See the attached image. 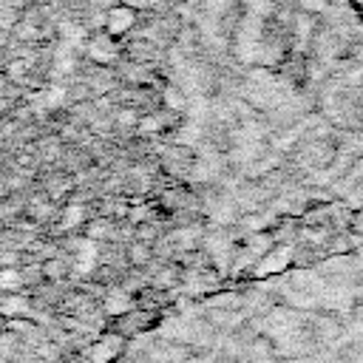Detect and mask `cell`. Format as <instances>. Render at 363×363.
Listing matches in <instances>:
<instances>
[{"label": "cell", "mask_w": 363, "mask_h": 363, "mask_svg": "<svg viewBox=\"0 0 363 363\" xmlns=\"http://www.w3.org/2000/svg\"><path fill=\"white\" fill-rule=\"evenodd\" d=\"M133 26H136V11H133V9H128V6H113V9H108V14H105V31H108L111 37H122V34H128Z\"/></svg>", "instance_id": "6da1fadb"}, {"label": "cell", "mask_w": 363, "mask_h": 363, "mask_svg": "<svg viewBox=\"0 0 363 363\" xmlns=\"http://www.w3.org/2000/svg\"><path fill=\"white\" fill-rule=\"evenodd\" d=\"M88 54H91V60H96V62H111V60L116 57V43H113V37H111L108 31L94 34V37L88 40Z\"/></svg>", "instance_id": "7a4b0ae2"}, {"label": "cell", "mask_w": 363, "mask_h": 363, "mask_svg": "<svg viewBox=\"0 0 363 363\" xmlns=\"http://www.w3.org/2000/svg\"><path fill=\"white\" fill-rule=\"evenodd\" d=\"M116 337H102V340H96L91 349H88V360L91 363H108L111 357H113V352H116V343H113Z\"/></svg>", "instance_id": "3957f363"}, {"label": "cell", "mask_w": 363, "mask_h": 363, "mask_svg": "<svg viewBox=\"0 0 363 363\" xmlns=\"http://www.w3.org/2000/svg\"><path fill=\"white\" fill-rule=\"evenodd\" d=\"M23 309H26V301H23L20 295H0V312H3V315L14 318V315L23 312Z\"/></svg>", "instance_id": "277c9868"}, {"label": "cell", "mask_w": 363, "mask_h": 363, "mask_svg": "<svg viewBox=\"0 0 363 363\" xmlns=\"http://www.w3.org/2000/svg\"><path fill=\"white\" fill-rule=\"evenodd\" d=\"M17 284H23V272H17V269H0V289H11Z\"/></svg>", "instance_id": "5b68a950"}, {"label": "cell", "mask_w": 363, "mask_h": 363, "mask_svg": "<svg viewBox=\"0 0 363 363\" xmlns=\"http://www.w3.org/2000/svg\"><path fill=\"white\" fill-rule=\"evenodd\" d=\"M128 255H130V261H133V264H145V261L150 258V252H147V247H145V244H133Z\"/></svg>", "instance_id": "8992f818"}, {"label": "cell", "mask_w": 363, "mask_h": 363, "mask_svg": "<svg viewBox=\"0 0 363 363\" xmlns=\"http://www.w3.org/2000/svg\"><path fill=\"white\" fill-rule=\"evenodd\" d=\"M62 269H65L62 261H45V264H43V275H45V278H60Z\"/></svg>", "instance_id": "52a82bcc"}, {"label": "cell", "mask_w": 363, "mask_h": 363, "mask_svg": "<svg viewBox=\"0 0 363 363\" xmlns=\"http://www.w3.org/2000/svg\"><path fill=\"white\" fill-rule=\"evenodd\" d=\"M79 218H82V207H79V204H71V207L65 210V227L79 224Z\"/></svg>", "instance_id": "ba28073f"}, {"label": "cell", "mask_w": 363, "mask_h": 363, "mask_svg": "<svg viewBox=\"0 0 363 363\" xmlns=\"http://www.w3.org/2000/svg\"><path fill=\"white\" fill-rule=\"evenodd\" d=\"M91 235H94V238H102V235H108V221H102V218H99V221L88 224V238H91Z\"/></svg>", "instance_id": "9c48e42d"}]
</instances>
